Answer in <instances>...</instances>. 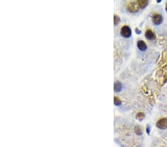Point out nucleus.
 <instances>
[{
	"instance_id": "nucleus-15",
	"label": "nucleus",
	"mask_w": 167,
	"mask_h": 147,
	"mask_svg": "<svg viewBox=\"0 0 167 147\" xmlns=\"http://www.w3.org/2000/svg\"><path fill=\"white\" fill-rule=\"evenodd\" d=\"M166 12H167V3H166Z\"/></svg>"
},
{
	"instance_id": "nucleus-10",
	"label": "nucleus",
	"mask_w": 167,
	"mask_h": 147,
	"mask_svg": "<svg viewBox=\"0 0 167 147\" xmlns=\"http://www.w3.org/2000/svg\"><path fill=\"white\" fill-rule=\"evenodd\" d=\"M114 103H115V105H116V106H120L122 103H121V100L119 99L118 97H115V98H114Z\"/></svg>"
},
{
	"instance_id": "nucleus-1",
	"label": "nucleus",
	"mask_w": 167,
	"mask_h": 147,
	"mask_svg": "<svg viewBox=\"0 0 167 147\" xmlns=\"http://www.w3.org/2000/svg\"><path fill=\"white\" fill-rule=\"evenodd\" d=\"M120 34L124 38H129L131 36V30L128 26L124 25L122 27L120 30Z\"/></svg>"
},
{
	"instance_id": "nucleus-7",
	"label": "nucleus",
	"mask_w": 167,
	"mask_h": 147,
	"mask_svg": "<svg viewBox=\"0 0 167 147\" xmlns=\"http://www.w3.org/2000/svg\"><path fill=\"white\" fill-rule=\"evenodd\" d=\"M137 4H138V5L140 8H145L148 5L149 2L147 1V0H139V1L137 2Z\"/></svg>"
},
{
	"instance_id": "nucleus-13",
	"label": "nucleus",
	"mask_w": 167,
	"mask_h": 147,
	"mask_svg": "<svg viewBox=\"0 0 167 147\" xmlns=\"http://www.w3.org/2000/svg\"><path fill=\"white\" fill-rule=\"evenodd\" d=\"M136 33H137V34H141V31L140 30H138L137 28H136Z\"/></svg>"
},
{
	"instance_id": "nucleus-5",
	"label": "nucleus",
	"mask_w": 167,
	"mask_h": 147,
	"mask_svg": "<svg viewBox=\"0 0 167 147\" xmlns=\"http://www.w3.org/2000/svg\"><path fill=\"white\" fill-rule=\"evenodd\" d=\"M137 46L139 48V50L141 51H145L147 49V45L143 40H139L137 43Z\"/></svg>"
},
{
	"instance_id": "nucleus-8",
	"label": "nucleus",
	"mask_w": 167,
	"mask_h": 147,
	"mask_svg": "<svg viewBox=\"0 0 167 147\" xmlns=\"http://www.w3.org/2000/svg\"><path fill=\"white\" fill-rule=\"evenodd\" d=\"M114 89L115 92H119L122 89V84L120 82H115L114 85Z\"/></svg>"
},
{
	"instance_id": "nucleus-2",
	"label": "nucleus",
	"mask_w": 167,
	"mask_h": 147,
	"mask_svg": "<svg viewBox=\"0 0 167 147\" xmlns=\"http://www.w3.org/2000/svg\"><path fill=\"white\" fill-rule=\"evenodd\" d=\"M156 126L160 129H167V119L161 118L156 123Z\"/></svg>"
},
{
	"instance_id": "nucleus-11",
	"label": "nucleus",
	"mask_w": 167,
	"mask_h": 147,
	"mask_svg": "<svg viewBox=\"0 0 167 147\" xmlns=\"http://www.w3.org/2000/svg\"><path fill=\"white\" fill-rule=\"evenodd\" d=\"M134 132H135L136 134L138 135H141L143 134L142 130H141V129L140 126H136L135 129H134Z\"/></svg>"
},
{
	"instance_id": "nucleus-9",
	"label": "nucleus",
	"mask_w": 167,
	"mask_h": 147,
	"mask_svg": "<svg viewBox=\"0 0 167 147\" xmlns=\"http://www.w3.org/2000/svg\"><path fill=\"white\" fill-rule=\"evenodd\" d=\"M144 117H145V114L143 112H138L136 114V119L140 121H142L144 119Z\"/></svg>"
},
{
	"instance_id": "nucleus-6",
	"label": "nucleus",
	"mask_w": 167,
	"mask_h": 147,
	"mask_svg": "<svg viewBox=\"0 0 167 147\" xmlns=\"http://www.w3.org/2000/svg\"><path fill=\"white\" fill-rule=\"evenodd\" d=\"M145 36H146V38L147 39H149V40H154V39H155V38H156V36H155L154 33L152 30H150V29H148V30L146 31Z\"/></svg>"
},
{
	"instance_id": "nucleus-3",
	"label": "nucleus",
	"mask_w": 167,
	"mask_h": 147,
	"mask_svg": "<svg viewBox=\"0 0 167 147\" xmlns=\"http://www.w3.org/2000/svg\"><path fill=\"white\" fill-rule=\"evenodd\" d=\"M139 5L137 2H130L127 5V9L131 13H137L139 11Z\"/></svg>"
},
{
	"instance_id": "nucleus-4",
	"label": "nucleus",
	"mask_w": 167,
	"mask_h": 147,
	"mask_svg": "<svg viewBox=\"0 0 167 147\" xmlns=\"http://www.w3.org/2000/svg\"><path fill=\"white\" fill-rule=\"evenodd\" d=\"M163 18L162 16V15L159 14V13H154L152 16V22L154 24H160L163 22Z\"/></svg>"
},
{
	"instance_id": "nucleus-12",
	"label": "nucleus",
	"mask_w": 167,
	"mask_h": 147,
	"mask_svg": "<svg viewBox=\"0 0 167 147\" xmlns=\"http://www.w3.org/2000/svg\"><path fill=\"white\" fill-rule=\"evenodd\" d=\"M120 18L117 16V15H115V16H114V22H115V25H117V24L119 23V22H120Z\"/></svg>"
},
{
	"instance_id": "nucleus-14",
	"label": "nucleus",
	"mask_w": 167,
	"mask_h": 147,
	"mask_svg": "<svg viewBox=\"0 0 167 147\" xmlns=\"http://www.w3.org/2000/svg\"><path fill=\"white\" fill-rule=\"evenodd\" d=\"M146 131H147V133L148 134H149V132H150V129H149V126H147V129H146Z\"/></svg>"
}]
</instances>
